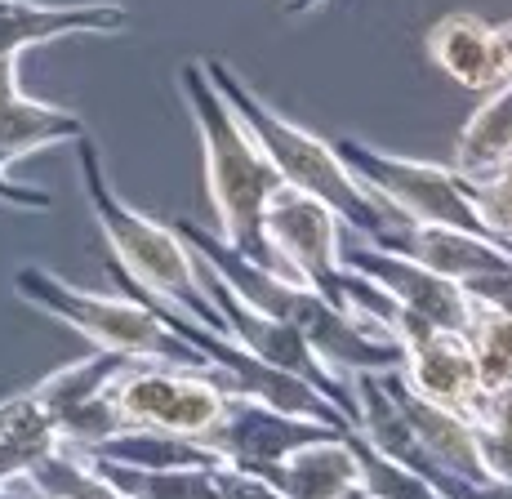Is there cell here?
I'll return each instance as SVG.
<instances>
[{
  "mask_svg": "<svg viewBox=\"0 0 512 499\" xmlns=\"http://www.w3.org/2000/svg\"><path fill=\"white\" fill-rule=\"evenodd\" d=\"M170 228L179 232V241L214 277L228 281L236 299H245L250 308L268 312V317L299 330L330 370H339V375H361V370H397L401 366L397 339L374 335L366 321L348 317V312L334 308L326 295H317V290L303 286V281L281 277V272L245 259L232 241H223V232H210L192 219H174Z\"/></svg>",
  "mask_w": 512,
  "mask_h": 499,
  "instance_id": "obj_1",
  "label": "cell"
},
{
  "mask_svg": "<svg viewBox=\"0 0 512 499\" xmlns=\"http://www.w3.org/2000/svg\"><path fill=\"white\" fill-rule=\"evenodd\" d=\"M179 90L196 121V134H201L205 183H210V201L214 214H219L223 241H232L245 259L263 263V268L281 272V277H294L290 263L272 250L268 232H263V210H268L272 192L281 188V174L272 170L268 152L254 143V134L241 125V116L228 107V99L214 90L205 63L179 67Z\"/></svg>",
  "mask_w": 512,
  "mask_h": 499,
  "instance_id": "obj_2",
  "label": "cell"
},
{
  "mask_svg": "<svg viewBox=\"0 0 512 499\" xmlns=\"http://www.w3.org/2000/svg\"><path fill=\"white\" fill-rule=\"evenodd\" d=\"M72 148H76V174H81L85 201H90L98 228H103L107 250H112L107 259H112L134 286L152 290V295L165 299L170 308H179L187 317L201 321V326L228 335L223 312L205 295L201 263H196V254L179 241V232H174L170 223L147 219L143 210H134V205L107 183L103 156H98V148L90 143V134H81Z\"/></svg>",
  "mask_w": 512,
  "mask_h": 499,
  "instance_id": "obj_3",
  "label": "cell"
},
{
  "mask_svg": "<svg viewBox=\"0 0 512 499\" xmlns=\"http://www.w3.org/2000/svg\"><path fill=\"white\" fill-rule=\"evenodd\" d=\"M201 63H205V72H210L214 90L228 99V107L241 116V125L254 134V143L268 152V161H272V170L281 174V183L326 201L330 210L339 214L343 228H352L357 237H374L379 228H388L392 214L361 188V179L343 165V156L334 152V143L317 139V134L303 130V125L285 121L277 107L268 99H259L223 58H201Z\"/></svg>",
  "mask_w": 512,
  "mask_h": 499,
  "instance_id": "obj_4",
  "label": "cell"
},
{
  "mask_svg": "<svg viewBox=\"0 0 512 499\" xmlns=\"http://www.w3.org/2000/svg\"><path fill=\"white\" fill-rule=\"evenodd\" d=\"M14 295L32 308H41L45 317L72 326L76 335H85L94 348L125 352L134 361H156V366H183V370H210L214 366L201 357L187 339H179L147 303L130 295H94V290H76L63 277H54L49 268H27L14 272Z\"/></svg>",
  "mask_w": 512,
  "mask_h": 499,
  "instance_id": "obj_5",
  "label": "cell"
},
{
  "mask_svg": "<svg viewBox=\"0 0 512 499\" xmlns=\"http://www.w3.org/2000/svg\"><path fill=\"white\" fill-rule=\"evenodd\" d=\"M334 152L343 156V165L357 174L361 188L383 210L397 214V223H441V228L486 237L512 254V237L495 232L481 219L477 201L468 197V179L459 170H446V165H432V161H410V156H392L361 139H334Z\"/></svg>",
  "mask_w": 512,
  "mask_h": 499,
  "instance_id": "obj_6",
  "label": "cell"
},
{
  "mask_svg": "<svg viewBox=\"0 0 512 499\" xmlns=\"http://www.w3.org/2000/svg\"><path fill=\"white\" fill-rule=\"evenodd\" d=\"M112 401L125 428H165V433L205 437L223 419L228 388L210 370H183V366H156V361H134L112 379Z\"/></svg>",
  "mask_w": 512,
  "mask_h": 499,
  "instance_id": "obj_7",
  "label": "cell"
},
{
  "mask_svg": "<svg viewBox=\"0 0 512 499\" xmlns=\"http://www.w3.org/2000/svg\"><path fill=\"white\" fill-rule=\"evenodd\" d=\"M201 263V259H196ZM201 281H205V295L214 299V308L223 312V321H228V339H236L241 348H250L254 357L272 361V366L290 370V375H299L303 384H312L326 401L343 410V415L357 424V397H352V379H343L339 370H330L326 361L317 357V348L308 344V339L299 335L294 326H285V321L268 317V312L250 308L245 299L232 295V286L223 277H214L210 268L201 263Z\"/></svg>",
  "mask_w": 512,
  "mask_h": 499,
  "instance_id": "obj_8",
  "label": "cell"
},
{
  "mask_svg": "<svg viewBox=\"0 0 512 499\" xmlns=\"http://www.w3.org/2000/svg\"><path fill=\"white\" fill-rule=\"evenodd\" d=\"M321 437H348V433H339V428H330V424H317V419L285 415V410H272L254 397L228 393L223 419L201 437V442L210 446L223 464L268 477L290 450L321 442Z\"/></svg>",
  "mask_w": 512,
  "mask_h": 499,
  "instance_id": "obj_9",
  "label": "cell"
},
{
  "mask_svg": "<svg viewBox=\"0 0 512 499\" xmlns=\"http://www.w3.org/2000/svg\"><path fill=\"white\" fill-rule=\"evenodd\" d=\"M339 228H343L339 214H334L326 201L308 197V192L290 188V183H281V188L272 192L268 210H263V232H268L272 250L290 263V272L303 286H312L326 299L334 295V281H339V272H343Z\"/></svg>",
  "mask_w": 512,
  "mask_h": 499,
  "instance_id": "obj_10",
  "label": "cell"
},
{
  "mask_svg": "<svg viewBox=\"0 0 512 499\" xmlns=\"http://www.w3.org/2000/svg\"><path fill=\"white\" fill-rule=\"evenodd\" d=\"M339 259H343V268H352V272H361V277L379 281L392 299L406 303V308L419 312V317H428L432 326L468 335L472 299H468V290L459 286V281L441 277V272H432L428 263L410 259V254L374 246V241H366V237H361L357 246H343Z\"/></svg>",
  "mask_w": 512,
  "mask_h": 499,
  "instance_id": "obj_11",
  "label": "cell"
},
{
  "mask_svg": "<svg viewBox=\"0 0 512 499\" xmlns=\"http://www.w3.org/2000/svg\"><path fill=\"white\" fill-rule=\"evenodd\" d=\"M401 379L415 388L419 397L437 401V406L455 410L464 419H481L486 406V384H481L477 357H472L468 335L459 330L432 326L428 335L410 339L401 348Z\"/></svg>",
  "mask_w": 512,
  "mask_h": 499,
  "instance_id": "obj_12",
  "label": "cell"
},
{
  "mask_svg": "<svg viewBox=\"0 0 512 499\" xmlns=\"http://www.w3.org/2000/svg\"><path fill=\"white\" fill-rule=\"evenodd\" d=\"M383 384H388V393L397 397V406H401V415H406L419 450L450 477V482L490 486L486 468H481V455H477V419H464V415H455V410L437 406V401L419 397L415 388L401 379V366L383 370Z\"/></svg>",
  "mask_w": 512,
  "mask_h": 499,
  "instance_id": "obj_13",
  "label": "cell"
},
{
  "mask_svg": "<svg viewBox=\"0 0 512 499\" xmlns=\"http://www.w3.org/2000/svg\"><path fill=\"white\" fill-rule=\"evenodd\" d=\"M374 246L383 250H397V254H410V259L428 263L432 272L450 281H472V277H490V272H508L512 268V254L504 246L486 237H472V232H459V228H441V223H397V228H379Z\"/></svg>",
  "mask_w": 512,
  "mask_h": 499,
  "instance_id": "obj_14",
  "label": "cell"
},
{
  "mask_svg": "<svg viewBox=\"0 0 512 499\" xmlns=\"http://www.w3.org/2000/svg\"><path fill=\"white\" fill-rule=\"evenodd\" d=\"M125 27V9L112 0L85 5H41V0H9L0 5V54H23L32 45L63 36H107Z\"/></svg>",
  "mask_w": 512,
  "mask_h": 499,
  "instance_id": "obj_15",
  "label": "cell"
},
{
  "mask_svg": "<svg viewBox=\"0 0 512 499\" xmlns=\"http://www.w3.org/2000/svg\"><path fill=\"white\" fill-rule=\"evenodd\" d=\"M285 499H352L361 491L357 455H352L348 437H321L281 459L268 473Z\"/></svg>",
  "mask_w": 512,
  "mask_h": 499,
  "instance_id": "obj_16",
  "label": "cell"
},
{
  "mask_svg": "<svg viewBox=\"0 0 512 499\" xmlns=\"http://www.w3.org/2000/svg\"><path fill=\"white\" fill-rule=\"evenodd\" d=\"M428 54L441 72L464 90H495L499 76V58H495V23L477 14H446L432 23L428 32Z\"/></svg>",
  "mask_w": 512,
  "mask_h": 499,
  "instance_id": "obj_17",
  "label": "cell"
},
{
  "mask_svg": "<svg viewBox=\"0 0 512 499\" xmlns=\"http://www.w3.org/2000/svg\"><path fill=\"white\" fill-rule=\"evenodd\" d=\"M85 134V121L76 112L58 103L27 99L23 90L0 107V174H9V165L23 156L58 148V143H76Z\"/></svg>",
  "mask_w": 512,
  "mask_h": 499,
  "instance_id": "obj_18",
  "label": "cell"
},
{
  "mask_svg": "<svg viewBox=\"0 0 512 499\" xmlns=\"http://www.w3.org/2000/svg\"><path fill=\"white\" fill-rule=\"evenodd\" d=\"M512 161V81L486 90V103L464 121L455 139V170L464 179H486Z\"/></svg>",
  "mask_w": 512,
  "mask_h": 499,
  "instance_id": "obj_19",
  "label": "cell"
},
{
  "mask_svg": "<svg viewBox=\"0 0 512 499\" xmlns=\"http://www.w3.org/2000/svg\"><path fill=\"white\" fill-rule=\"evenodd\" d=\"M90 455L112 459V464H125V468H219L223 464L201 437L165 433V428H121L103 446H90Z\"/></svg>",
  "mask_w": 512,
  "mask_h": 499,
  "instance_id": "obj_20",
  "label": "cell"
},
{
  "mask_svg": "<svg viewBox=\"0 0 512 499\" xmlns=\"http://www.w3.org/2000/svg\"><path fill=\"white\" fill-rule=\"evenodd\" d=\"M125 366H134V357H125V352H112V348H98L90 357L72 361V366L54 370V375H45L41 384L32 388V397L45 406V415L54 419H67L72 410H81L90 397L107 393L112 388V379L121 375Z\"/></svg>",
  "mask_w": 512,
  "mask_h": 499,
  "instance_id": "obj_21",
  "label": "cell"
},
{
  "mask_svg": "<svg viewBox=\"0 0 512 499\" xmlns=\"http://www.w3.org/2000/svg\"><path fill=\"white\" fill-rule=\"evenodd\" d=\"M121 499H214V468H125L81 450Z\"/></svg>",
  "mask_w": 512,
  "mask_h": 499,
  "instance_id": "obj_22",
  "label": "cell"
},
{
  "mask_svg": "<svg viewBox=\"0 0 512 499\" xmlns=\"http://www.w3.org/2000/svg\"><path fill=\"white\" fill-rule=\"evenodd\" d=\"M348 442H352V455H357L361 495H370V499H446L423 473L397 464V459L383 455V450H374L357 428L348 433Z\"/></svg>",
  "mask_w": 512,
  "mask_h": 499,
  "instance_id": "obj_23",
  "label": "cell"
},
{
  "mask_svg": "<svg viewBox=\"0 0 512 499\" xmlns=\"http://www.w3.org/2000/svg\"><path fill=\"white\" fill-rule=\"evenodd\" d=\"M468 344H472V357H477L486 393L499 384H508L512 379V312L490 308V303H472Z\"/></svg>",
  "mask_w": 512,
  "mask_h": 499,
  "instance_id": "obj_24",
  "label": "cell"
},
{
  "mask_svg": "<svg viewBox=\"0 0 512 499\" xmlns=\"http://www.w3.org/2000/svg\"><path fill=\"white\" fill-rule=\"evenodd\" d=\"M0 437H5V442L27 446V450H36V455H49L54 446H63L58 424L45 415V406L32 397V388L0 401Z\"/></svg>",
  "mask_w": 512,
  "mask_h": 499,
  "instance_id": "obj_25",
  "label": "cell"
},
{
  "mask_svg": "<svg viewBox=\"0 0 512 499\" xmlns=\"http://www.w3.org/2000/svg\"><path fill=\"white\" fill-rule=\"evenodd\" d=\"M121 415H116V401L112 393H98L90 397L81 410H72L67 419H58V437L63 446H76V450H90V446H103L107 437L121 433Z\"/></svg>",
  "mask_w": 512,
  "mask_h": 499,
  "instance_id": "obj_26",
  "label": "cell"
},
{
  "mask_svg": "<svg viewBox=\"0 0 512 499\" xmlns=\"http://www.w3.org/2000/svg\"><path fill=\"white\" fill-rule=\"evenodd\" d=\"M468 197L477 201L481 219H486L490 228L512 237V161L499 165L486 179H468Z\"/></svg>",
  "mask_w": 512,
  "mask_h": 499,
  "instance_id": "obj_27",
  "label": "cell"
},
{
  "mask_svg": "<svg viewBox=\"0 0 512 499\" xmlns=\"http://www.w3.org/2000/svg\"><path fill=\"white\" fill-rule=\"evenodd\" d=\"M477 455H481L490 486H512V433L477 424Z\"/></svg>",
  "mask_w": 512,
  "mask_h": 499,
  "instance_id": "obj_28",
  "label": "cell"
},
{
  "mask_svg": "<svg viewBox=\"0 0 512 499\" xmlns=\"http://www.w3.org/2000/svg\"><path fill=\"white\" fill-rule=\"evenodd\" d=\"M214 499H285L268 477L245 473V468L219 464L214 468Z\"/></svg>",
  "mask_w": 512,
  "mask_h": 499,
  "instance_id": "obj_29",
  "label": "cell"
},
{
  "mask_svg": "<svg viewBox=\"0 0 512 499\" xmlns=\"http://www.w3.org/2000/svg\"><path fill=\"white\" fill-rule=\"evenodd\" d=\"M0 205H9V210H49L54 197L41 188H27V183H14L9 174H0Z\"/></svg>",
  "mask_w": 512,
  "mask_h": 499,
  "instance_id": "obj_30",
  "label": "cell"
},
{
  "mask_svg": "<svg viewBox=\"0 0 512 499\" xmlns=\"http://www.w3.org/2000/svg\"><path fill=\"white\" fill-rule=\"evenodd\" d=\"M495 58H499V76L512 81V18L495 23Z\"/></svg>",
  "mask_w": 512,
  "mask_h": 499,
  "instance_id": "obj_31",
  "label": "cell"
},
{
  "mask_svg": "<svg viewBox=\"0 0 512 499\" xmlns=\"http://www.w3.org/2000/svg\"><path fill=\"white\" fill-rule=\"evenodd\" d=\"M18 94V54H0V107Z\"/></svg>",
  "mask_w": 512,
  "mask_h": 499,
  "instance_id": "obj_32",
  "label": "cell"
},
{
  "mask_svg": "<svg viewBox=\"0 0 512 499\" xmlns=\"http://www.w3.org/2000/svg\"><path fill=\"white\" fill-rule=\"evenodd\" d=\"M321 0H285V9H290V14H308V9H317Z\"/></svg>",
  "mask_w": 512,
  "mask_h": 499,
  "instance_id": "obj_33",
  "label": "cell"
},
{
  "mask_svg": "<svg viewBox=\"0 0 512 499\" xmlns=\"http://www.w3.org/2000/svg\"><path fill=\"white\" fill-rule=\"evenodd\" d=\"M352 499H370V495H361V491H357V495H352Z\"/></svg>",
  "mask_w": 512,
  "mask_h": 499,
  "instance_id": "obj_34",
  "label": "cell"
},
{
  "mask_svg": "<svg viewBox=\"0 0 512 499\" xmlns=\"http://www.w3.org/2000/svg\"><path fill=\"white\" fill-rule=\"evenodd\" d=\"M0 5H9V0H0Z\"/></svg>",
  "mask_w": 512,
  "mask_h": 499,
  "instance_id": "obj_35",
  "label": "cell"
}]
</instances>
